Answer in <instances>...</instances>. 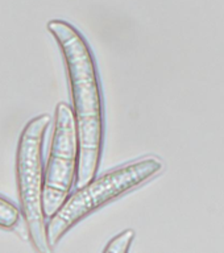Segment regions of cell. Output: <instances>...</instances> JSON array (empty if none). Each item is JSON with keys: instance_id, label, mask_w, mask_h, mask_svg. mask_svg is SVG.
Listing matches in <instances>:
<instances>
[{"instance_id": "cell-1", "label": "cell", "mask_w": 224, "mask_h": 253, "mask_svg": "<svg viewBox=\"0 0 224 253\" xmlns=\"http://www.w3.org/2000/svg\"><path fill=\"white\" fill-rule=\"evenodd\" d=\"M58 45L67 70L73 112L79 140L75 187H82L98 174L104 141V107L96 61L85 36L61 19L46 24Z\"/></svg>"}, {"instance_id": "cell-2", "label": "cell", "mask_w": 224, "mask_h": 253, "mask_svg": "<svg viewBox=\"0 0 224 253\" xmlns=\"http://www.w3.org/2000/svg\"><path fill=\"white\" fill-rule=\"evenodd\" d=\"M162 169L164 162L149 156L115 168L78 187L46 221L47 241L51 248L90 213L146 183Z\"/></svg>"}, {"instance_id": "cell-3", "label": "cell", "mask_w": 224, "mask_h": 253, "mask_svg": "<svg viewBox=\"0 0 224 253\" xmlns=\"http://www.w3.org/2000/svg\"><path fill=\"white\" fill-rule=\"evenodd\" d=\"M51 119L43 114L24 126L16 149V185L19 207L25 223L28 237L37 252L49 253L46 216L44 213L43 195L45 182L44 142Z\"/></svg>"}, {"instance_id": "cell-4", "label": "cell", "mask_w": 224, "mask_h": 253, "mask_svg": "<svg viewBox=\"0 0 224 253\" xmlns=\"http://www.w3.org/2000/svg\"><path fill=\"white\" fill-rule=\"evenodd\" d=\"M79 140L74 112L67 103L59 102L54 111V126L45 166L43 206L46 219L57 212L77 182Z\"/></svg>"}, {"instance_id": "cell-5", "label": "cell", "mask_w": 224, "mask_h": 253, "mask_svg": "<svg viewBox=\"0 0 224 253\" xmlns=\"http://www.w3.org/2000/svg\"><path fill=\"white\" fill-rule=\"evenodd\" d=\"M21 210L8 198L0 195V228L5 231L15 229L21 220Z\"/></svg>"}, {"instance_id": "cell-6", "label": "cell", "mask_w": 224, "mask_h": 253, "mask_svg": "<svg viewBox=\"0 0 224 253\" xmlns=\"http://www.w3.org/2000/svg\"><path fill=\"white\" fill-rule=\"evenodd\" d=\"M136 232L132 228L124 229L122 233H119L108 241V244L104 247L103 252L112 253H126L130 251L131 245L134 243Z\"/></svg>"}]
</instances>
